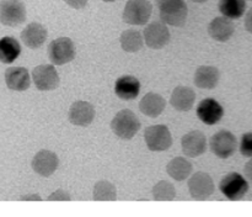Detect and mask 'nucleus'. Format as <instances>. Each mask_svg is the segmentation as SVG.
<instances>
[{"instance_id":"nucleus-1","label":"nucleus","mask_w":252,"mask_h":217,"mask_svg":"<svg viewBox=\"0 0 252 217\" xmlns=\"http://www.w3.org/2000/svg\"><path fill=\"white\" fill-rule=\"evenodd\" d=\"M158 6L160 9V17L165 24L176 27L186 24L189 10L185 0H158Z\"/></svg>"},{"instance_id":"nucleus-2","label":"nucleus","mask_w":252,"mask_h":217,"mask_svg":"<svg viewBox=\"0 0 252 217\" xmlns=\"http://www.w3.org/2000/svg\"><path fill=\"white\" fill-rule=\"evenodd\" d=\"M111 130L121 140H132L140 130V121L133 111L125 108L113 117Z\"/></svg>"},{"instance_id":"nucleus-3","label":"nucleus","mask_w":252,"mask_h":217,"mask_svg":"<svg viewBox=\"0 0 252 217\" xmlns=\"http://www.w3.org/2000/svg\"><path fill=\"white\" fill-rule=\"evenodd\" d=\"M153 5L148 0H128L123 10V20L133 26H142L149 21Z\"/></svg>"},{"instance_id":"nucleus-4","label":"nucleus","mask_w":252,"mask_h":217,"mask_svg":"<svg viewBox=\"0 0 252 217\" xmlns=\"http://www.w3.org/2000/svg\"><path fill=\"white\" fill-rule=\"evenodd\" d=\"M75 46L69 37H58L48 46V57L56 66H64L75 58Z\"/></svg>"},{"instance_id":"nucleus-5","label":"nucleus","mask_w":252,"mask_h":217,"mask_svg":"<svg viewBox=\"0 0 252 217\" xmlns=\"http://www.w3.org/2000/svg\"><path fill=\"white\" fill-rule=\"evenodd\" d=\"M221 194L231 201L241 200L249 191V182L239 173H229L221 179L219 184Z\"/></svg>"},{"instance_id":"nucleus-6","label":"nucleus","mask_w":252,"mask_h":217,"mask_svg":"<svg viewBox=\"0 0 252 217\" xmlns=\"http://www.w3.org/2000/svg\"><path fill=\"white\" fill-rule=\"evenodd\" d=\"M26 20V6L22 0H2L0 2V22L5 26L16 27Z\"/></svg>"},{"instance_id":"nucleus-7","label":"nucleus","mask_w":252,"mask_h":217,"mask_svg":"<svg viewBox=\"0 0 252 217\" xmlns=\"http://www.w3.org/2000/svg\"><path fill=\"white\" fill-rule=\"evenodd\" d=\"M147 147L153 152H162L171 147V132L165 125H153L145 130L144 133Z\"/></svg>"},{"instance_id":"nucleus-8","label":"nucleus","mask_w":252,"mask_h":217,"mask_svg":"<svg viewBox=\"0 0 252 217\" xmlns=\"http://www.w3.org/2000/svg\"><path fill=\"white\" fill-rule=\"evenodd\" d=\"M236 138L230 131L221 130L217 132L216 135L212 136L211 142V150L216 157L220 158V159H228L229 157L235 153L236 150Z\"/></svg>"},{"instance_id":"nucleus-9","label":"nucleus","mask_w":252,"mask_h":217,"mask_svg":"<svg viewBox=\"0 0 252 217\" xmlns=\"http://www.w3.org/2000/svg\"><path fill=\"white\" fill-rule=\"evenodd\" d=\"M32 80L38 90H54L59 85L58 72L51 64H41L32 71Z\"/></svg>"},{"instance_id":"nucleus-10","label":"nucleus","mask_w":252,"mask_h":217,"mask_svg":"<svg viewBox=\"0 0 252 217\" xmlns=\"http://www.w3.org/2000/svg\"><path fill=\"white\" fill-rule=\"evenodd\" d=\"M144 41L153 49H161L170 41V31L164 21H154L144 30Z\"/></svg>"},{"instance_id":"nucleus-11","label":"nucleus","mask_w":252,"mask_h":217,"mask_svg":"<svg viewBox=\"0 0 252 217\" xmlns=\"http://www.w3.org/2000/svg\"><path fill=\"white\" fill-rule=\"evenodd\" d=\"M189 194L196 200H207L214 192V182L211 175L197 172L189 180Z\"/></svg>"},{"instance_id":"nucleus-12","label":"nucleus","mask_w":252,"mask_h":217,"mask_svg":"<svg viewBox=\"0 0 252 217\" xmlns=\"http://www.w3.org/2000/svg\"><path fill=\"white\" fill-rule=\"evenodd\" d=\"M32 169L41 177H51L59 167V158L54 152L42 149L36 153L32 159Z\"/></svg>"},{"instance_id":"nucleus-13","label":"nucleus","mask_w":252,"mask_h":217,"mask_svg":"<svg viewBox=\"0 0 252 217\" xmlns=\"http://www.w3.org/2000/svg\"><path fill=\"white\" fill-rule=\"evenodd\" d=\"M197 116L203 123L217 125L224 116V108L216 99H204L197 106Z\"/></svg>"},{"instance_id":"nucleus-14","label":"nucleus","mask_w":252,"mask_h":217,"mask_svg":"<svg viewBox=\"0 0 252 217\" xmlns=\"http://www.w3.org/2000/svg\"><path fill=\"white\" fill-rule=\"evenodd\" d=\"M96 111L95 108L91 105L88 101L79 100L75 101L73 105L69 108V121L75 126H81V127H86V126L91 125L95 118Z\"/></svg>"},{"instance_id":"nucleus-15","label":"nucleus","mask_w":252,"mask_h":217,"mask_svg":"<svg viewBox=\"0 0 252 217\" xmlns=\"http://www.w3.org/2000/svg\"><path fill=\"white\" fill-rule=\"evenodd\" d=\"M182 152L187 157L196 158L203 154L207 150L206 136L201 131H191L182 137Z\"/></svg>"},{"instance_id":"nucleus-16","label":"nucleus","mask_w":252,"mask_h":217,"mask_svg":"<svg viewBox=\"0 0 252 217\" xmlns=\"http://www.w3.org/2000/svg\"><path fill=\"white\" fill-rule=\"evenodd\" d=\"M5 83L10 90L25 91L31 85V76L24 67H10L5 71Z\"/></svg>"},{"instance_id":"nucleus-17","label":"nucleus","mask_w":252,"mask_h":217,"mask_svg":"<svg viewBox=\"0 0 252 217\" xmlns=\"http://www.w3.org/2000/svg\"><path fill=\"white\" fill-rule=\"evenodd\" d=\"M21 39L29 48H39L47 39V30L38 22H31L22 30Z\"/></svg>"},{"instance_id":"nucleus-18","label":"nucleus","mask_w":252,"mask_h":217,"mask_svg":"<svg viewBox=\"0 0 252 217\" xmlns=\"http://www.w3.org/2000/svg\"><path fill=\"white\" fill-rule=\"evenodd\" d=\"M235 26L231 19L226 16H219L212 20L208 26V32L213 39L218 42H226L234 35Z\"/></svg>"},{"instance_id":"nucleus-19","label":"nucleus","mask_w":252,"mask_h":217,"mask_svg":"<svg viewBox=\"0 0 252 217\" xmlns=\"http://www.w3.org/2000/svg\"><path fill=\"white\" fill-rule=\"evenodd\" d=\"M115 93L122 100H133L140 93V83L135 76L122 75L116 80Z\"/></svg>"},{"instance_id":"nucleus-20","label":"nucleus","mask_w":252,"mask_h":217,"mask_svg":"<svg viewBox=\"0 0 252 217\" xmlns=\"http://www.w3.org/2000/svg\"><path fill=\"white\" fill-rule=\"evenodd\" d=\"M220 79V73L217 67L201 66L194 73V84L199 89L212 90L216 88Z\"/></svg>"},{"instance_id":"nucleus-21","label":"nucleus","mask_w":252,"mask_h":217,"mask_svg":"<svg viewBox=\"0 0 252 217\" xmlns=\"http://www.w3.org/2000/svg\"><path fill=\"white\" fill-rule=\"evenodd\" d=\"M196 101V94L189 86H177L174 89L170 98V103L177 111H189Z\"/></svg>"},{"instance_id":"nucleus-22","label":"nucleus","mask_w":252,"mask_h":217,"mask_svg":"<svg viewBox=\"0 0 252 217\" xmlns=\"http://www.w3.org/2000/svg\"><path fill=\"white\" fill-rule=\"evenodd\" d=\"M165 106H166L165 99L157 93L145 94L139 103L140 111L149 117H158L161 115Z\"/></svg>"},{"instance_id":"nucleus-23","label":"nucleus","mask_w":252,"mask_h":217,"mask_svg":"<svg viewBox=\"0 0 252 217\" xmlns=\"http://www.w3.org/2000/svg\"><path fill=\"white\" fill-rule=\"evenodd\" d=\"M21 54V44L15 37L5 36L0 39V62L11 64Z\"/></svg>"},{"instance_id":"nucleus-24","label":"nucleus","mask_w":252,"mask_h":217,"mask_svg":"<svg viewBox=\"0 0 252 217\" xmlns=\"http://www.w3.org/2000/svg\"><path fill=\"white\" fill-rule=\"evenodd\" d=\"M166 172L176 181H184L186 178L191 175L192 164L186 158L176 157L172 160H170L166 167Z\"/></svg>"},{"instance_id":"nucleus-25","label":"nucleus","mask_w":252,"mask_h":217,"mask_svg":"<svg viewBox=\"0 0 252 217\" xmlns=\"http://www.w3.org/2000/svg\"><path fill=\"white\" fill-rule=\"evenodd\" d=\"M120 42L121 46L126 52L134 53V52L142 49L143 44H144V38H143L142 34L137 30H127V31L122 32L120 37Z\"/></svg>"},{"instance_id":"nucleus-26","label":"nucleus","mask_w":252,"mask_h":217,"mask_svg":"<svg viewBox=\"0 0 252 217\" xmlns=\"http://www.w3.org/2000/svg\"><path fill=\"white\" fill-rule=\"evenodd\" d=\"M219 11L229 19H240L246 10V0H219Z\"/></svg>"},{"instance_id":"nucleus-27","label":"nucleus","mask_w":252,"mask_h":217,"mask_svg":"<svg viewBox=\"0 0 252 217\" xmlns=\"http://www.w3.org/2000/svg\"><path fill=\"white\" fill-rule=\"evenodd\" d=\"M117 197L115 185L110 181L101 180L95 184L94 187V200L95 201H115Z\"/></svg>"},{"instance_id":"nucleus-28","label":"nucleus","mask_w":252,"mask_h":217,"mask_svg":"<svg viewBox=\"0 0 252 217\" xmlns=\"http://www.w3.org/2000/svg\"><path fill=\"white\" fill-rule=\"evenodd\" d=\"M175 196H176V189L171 182L161 180L153 187V197L157 201H172Z\"/></svg>"},{"instance_id":"nucleus-29","label":"nucleus","mask_w":252,"mask_h":217,"mask_svg":"<svg viewBox=\"0 0 252 217\" xmlns=\"http://www.w3.org/2000/svg\"><path fill=\"white\" fill-rule=\"evenodd\" d=\"M240 152L245 157L252 158V132L245 133L241 137L240 142Z\"/></svg>"},{"instance_id":"nucleus-30","label":"nucleus","mask_w":252,"mask_h":217,"mask_svg":"<svg viewBox=\"0 0 252 217\" xmlns=\"http://www.w3.org/2000/svg\"><path fill=\"white\" fill-rule=\"evenodd\" d=\"M70 199H71L70 195H69L66 191H64L63 189L56 190V191L52 192L48 197L49 201H58V200L59 201H61V200H63V201H69Z\"/></svg>"},{"instance_id":"nucleus-31","label":"nucleus","mask_w":252,"mask_h":217,"mask_svg":"<svg viewBox=\"0 0 252 217\" xmlns=\"http://www.w3.org/2000/svg\"><path fill=\"white\" fill-rule=\"evenodd\" d=\"M88 1L89 0H65V2L69 5V6L78 10L85 7L86 4H88Z\"/></svg>"},{"instance_id":"nucleus-32","label":"nucleus","mask_w":252,"mask_h":217,"mask_svg":"<svg viewBox=\"0 0 252 217\" xmlns=\"http://www.w3.org/2000/svg\"><path fill=\"white\" fill-rule=\"evenodd\" d=\"M245 29L252 34V9L249 10L245 16Z\"/></svg>"},{"instance_id":"nucleus-33","label":"nucleus","mask_w":252,"mask_h":217,"mask_svg":"<svg viewBox=\"0 0 252 217\" xmlns=\"http://www.w3.org/2000/svg\"><path fill=\"white\" fill-rule=\"evenodd\" d=\"M244 170H245L246 178H248V179H250L252 181V158H251V160H249V162L246 163Z\"/></svg>"},{"instance_id":"nucleus-34","label":"nucleus","mask_w":252,"mask_h":217,"mask_svg":"<svg viewBox=\"0 0 252 217\" xmlns=\"http://www.w3.org/2000/svg\"><path fill=\"white\" fill-rule=\"evenodd\" d=\"M21 200H41V197H39V195H27V196H22Z\"/></svg>"},{"instance_id":"nucleus-35","label":"nucleus","mask_w":252,"mask_h":217,"mask_svg":"<svg viewBox=\"0 0 252 217\" xmlns=\"http://www.w3.org/2000/svg\"><path fill=\"white\" fill-rule=\"evenodd\" d=\"M192 1L199 2V4H201V2H206V1H208V0H192Z\"/></svg>"},{"instance_id":"nucleus-36","label":"nucleus","mask_w":252,"mask_h":217,"mask_svg":"<svg viewBox=\"0 0 252 217\" xmlns=\"http://www.w3.org/2000/svg\"><path fill=\"white\" fill-rule=\"evenodd\" d=\"M102 1H105V2H112V1H116V0H102Z\"/></svg>"}]
</instances>
